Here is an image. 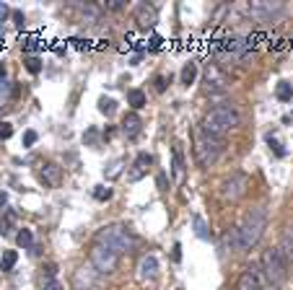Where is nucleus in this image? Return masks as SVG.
<instances>
[{
	"mask_svg": "<svg viewBox=\"0 0 293 290\" xmlns=\"http://www.w3.org/2000/svg\"><path fill=\"white\" fill-rule=\"evenodd\" d=\"M265 228H267V210L265 207H252L241 220V226H236V252H249L252 246H257Z\"/></svg>",
	"mask_w": 293,
	"mask_h": 290,
	"instance_id": "1",
	"label": "nucleus"
},
{
	"mask_svg": "<svg viewBox=\"0 0 293 290\" xmlns=\"http://www.w3.org/2000/svg\"><path fill=\"white\" fill-rule=\"evenodd\" d=\"M239 122H241V117H239V111H236L231 104H216L211 111L205 114L202 130H205L207 135L223 138L226 132H231V130L239 127Z\"/></svg>",
	"mask_w": 293,
	"mask_h": 290,
	"instance_id": "2",
	"label": "nucleus"
},
{
	"mask_svg": "<svg viewBox=\"0 0 293 290\" xmlns=\"http://www.w3.org/2000/svg\"><path fill=\"white\" fill-rule=\"evenodd\" d=\"M223 148H226L223 138L207 135L205 130H200V132L195 135V148H192V150H195V161H197V166H200V169H207V166H213V163L221 158Z\"/></svg>",
	"mask_w": 293,
	"mask_h": 290,
	"instance_id": "3",
	"label": "nucleus"
},
{
	"mask_svg": "<svg viewBox=\"0 0 293 290\" xmlns=\"http://www.w3.org/2000/svg\"><path fill=\"white\" fill-rule=\"evenodd\" d=\"M96 243L109 246L112 252H117V254H130L135 241H133L130 231L124 228L122 223H109V226L99 228V233H96Z\"/></svg>",
	"mask_w": 293,
	"mask_h": 290,
	"instance_id": "4",
	"label": "nucleus"
},
{
	"mask_svg": "<svg viewBox=\"0 0 293 290\" xmlns=\"http://www.w3.org/2000/svg\"><path fill=\"white\" fill-rule=\"evenodd\" d=\"M260 270L265 275V280L273 285V287H280L288 277V262L283 257V252L275 246V249H265L262 257H260Z\"/></svg>",
	"mask_w": 293,
	"mask_h": 290,
	"instance_id": "5",
	"label": "nucleus"
},
{
	"mask_svg": "<svg viewBox=\"0 0 293 290\" xmlns=\"http://www.w3.org/2000/svg\"><path fill=\"white\" fill-rule=\"evenodd\" d=\"M249 184H252V179H249L244 171H234V174H228L221 182V197L226 202H236V199H241L249 192Z\"/></svg>",
	"mask_w": 293,
	"mask_h": 290,
	"instance_id": "6",
	"label": "nucleus"
},
{
	"mask_svg": "<svg viewBox=\"0 0 293 290\" xmlns=\"http://www.w3.org/2000/svg\"><path fill=\"white\" fill-rule=\"evenodd\" d=\"M89 259H91V264H94V270L99 275H112L117 270V264H119V254L112 252L109 246H101V243H94Z\"/></svg>",
	"mask_w": 293,
	"mask_h": 290,
	"instance_id": "7",
	"label": "nucleus"
},
{
	"mask_svg": "<svg viewBox=\"0 0 293 290\" xmlns=\"http://www.w3.org/2000/svg\"><path fill=\"white\" fill-rule=\"evenodd\" d=\"M75 290H101V275L94 270V264H83L73 275Z\"/></svg>",
	"mask_w": 293,
	"mask_h": 290,
	"instance_id": "8",
	"label": "nucleus"
},
{
	"mask_svg": "<svg viewBox=\"0 0 293 290\" xmlns=\"http://www.w3.org/2000/svg\"><path fill=\"white\" fill-rule=\"evenodd\" d=\"M239 290H262V272L260 267H246L239 275Z\"/></svg>",
	"mask_w": 293,
	"mask_h": 290,
	"instance_id": "9",
	"label": "nucleus"
},
{
	"mask_svg": "<svg viewBox=\"0 0 293 290\" xmlns=\"http://www.w3.org/2000/svg\"><path fill=\"white\" fill-rule=\"evenodd\" d=\"M156 277H158V259L153 254H145L138 262V280L140 282H153Z\"/></svg>",
	"mask_w": 293,
	"mask_h": 290,
	"instance_id": "10",
	"label": "nucleus"
},
{
	"mask_svg": "<svg viewBox=\"0 0 293 290\" xmlns=\"http://www.w3.org/2000/svg\"><path fill=\"white\" fill-rule=\"evenodd\" d=\"M151 163H153V155H148V153H140V155L135 158V163H133L130 169H128V182H140V179L148 174Z\"/></svg>",
	"mask_w": 293,
	"mask_h": 290,
	"instance_id": "11",
	"label": "nucleus"
},
{
	"mask_svg": "<svg viewBox=\"0 0 293 290\" xmlns=\"http://www.w3.org/2000/svg\"><path fill=\"white\" fill-rule=\"evenodd\" d=\"M39 179L41 182H45V187H60V182H62V169H60V166L57 163H45V166H41V169H39Z\"/></svg>",
	"mask_w": 293,
	"mask_h": 290,
	"instance_id": "12",
	"label": "nucleus"
},
{
	"mask_svg": "<svg viewBox=\"0 0 293 290\" xmlns=\"http://www.w3.org/2000/svg\"><path fill=\"white\" fill-rule=\"evenodd\" d=\"M119 130H122V135L128 138V140H135V138L140 135V130H143V122H140L138 114H128V117L122 119Z\"/></svg>",
	"mask_w": 293,
	"mask_h": 290,
	"instance_id": "13",
	"label": "nucleus"
},
{
	"mask_svg": "<svg viewBox=\"0 0 293 290\" xmlns=\"http://www.w3.org/2000/svg\"><path fill=\"white\" fill-rule=\"evenodd\" d=\"M172 155H174V161H172V171H174V179H182V176H184V155H182V148H179V145H174Z\"/></svg>",
	"mask_w": 293,
	"mask_h": 290,
	"instance_id": "14",
	"label": "nucleus"
},
{
	"mask_svg": "<svg viewBox=\"0 0 293 290\" xmlns=\"http://www.w3.org/2000/svg\"><path fill=\"white\" fill-rule=\"evenodd\" d=\"M280 252H283V257H285V262L288 264H293V231H285V236H283V241H280Z\"/></svg>",
	"mask_w": 293,
	"mask_h": 290,
	"instance_id": "15",
	"label": "nucleus"
},
{
	"mask_svg": "<svg viewBox=\"0 0 293 290\" xmlns=\"http://www.w3.org/2000/svg\"><path fill=\"white\" fill-rule=\"evenodd\" d=\"M138 21H140L143 26H153V24H156V11H153L151 6L140 3V6H138Z\"/></svg>",
	"mask_w": 293,
	"mask_h": 290,
	"instance_id": "16",
	"label": "nucleus"
},
{
	"mask_svg": "<svg viewBox=\"0 0 293 290\" xmlns=\"http://www.w3.org/2000/svg\"><path fill=\"white\" fill-rule=\"evenodd\" d=\"M128 104L138 111V109H143L145 106V94L140 91V88H133V91H128Z\"/></svg>",
	"mask_w": 293,
	"mask_h": 290,
	"instance_id": "17",
	"label": "nucleus"
},
{
	"mask_svg": "<svg viewBox=\"0 0 293 290\" xmlns=\"http://www.w3.org/2000/svg\"><path fill=\"white\" fill-rule=\"evenodd\" d=\"M16 262H18V254L13 252V249H8V252L0 257V270H3V272H11V270L16 267Z\"/></svg>",
	"mask_w": 293,
	"mask_h": 290,
	"instance_id": "18",
	"label": "nucleus"
},
{
	"mask_svg": "<svg viewBox=\"0 0 293 290\" xmlns=\"http://www.w3.org/2000/svg\"><path fill=\"white\" fill-rule=\"evenodd\" d=\"M195 78H197V65H195V62H187V65L182 68V73H179V80L184 83V86H190Z\"/></svg>",
	"mask_w": 293,
	"mask_h": 290,
	"instance_id": "19",
	"label": "nucleus"
},
{
	"mask_svg": "<svg viewBox=\"0 0 293 290\" xmlns=\"http://www.w3.org/2000/svg\"><path fill=\"white\" fill-rule=\"evenodd\" d=\"M16 241H18L21 249H31V246H34V233H31L29 228H21V231L16 233Z\"/></svg>",
	"mask_w": 293,
	"mask_h": 290,
	"instance_id": "20",
	"label": "nucleus"
},
{
	"mask_svg": "<svg viewBox=\"0 0 293 290\" xmlns=\"http://www.w3.org/2000/svg\"><path fill=\"white\" fill-rule=\"evenodd\" d=\"M278 99L280 101H290L293 99V83H278Z\"/></svg>",
	"mask_w": 293,
	"mask_h": 290,
	"instance_id": "21",
	"label": "nucleus"
},
{
	"mask_svg": "<svg viewBox=\"0 0 293 290\" xmlns=\"http://www.w3.org/2000/svg\"><path fill=\"white\" fill-rule=\"evenodd\" d=\"M99 111L107 114V117H112V114L117 111V101H114V99H107V96L99 99Z\"/></svg>",
	"mask_w": 293,
	"mask_h": 290,
	"instance_id": "22",
	"label": "nucleus"
},
{
	"mask_svg": "<svg viewBox=\"0 0 293 290\" xmlns=\"http://www.w3.org/2000/svg\"><path fill=\"white\" fill-rule=\"evenodd\" d=\"M192 226H195V233H197L200 238H207V236H211V233H207V226H205L202 215H192Z\"/></svg>",
	"mask_w": 293,
	"mask_h": 290,
	"instance_id": "23",
	"label": "nucleus"
},
{
	"mask_svg": "<svg viewBox=\"0 0 293 290\" xmlns=\"http://www.w3.org/2000/svg\"><path fill=\"white\" fill-rule=\"evenodd\" d=\"M13 223H16V213H6V218L3 220H0V233H3V236H8L11 233V228H13Z\"/></svg>",
	"mask_w": 293,
	"mask_h": 290,
	"instance_id": "24",
	"label": "nucleus"
},
{
	"mask_svg": "<svg viewBox=\"0 0 293 290\" xmlns=\"http://www.w3.org/2000/svg\"><path fill=\"white\" fill-rule=\"evenodd\" d=\"M119 174H122V158H117V161L109 166V171H104V176H107V179H117Z\"/></svg>",
	"mask_w": 293,
	"mask_h": 290,
	"instance_id": "25",
	"label": "nucleus"
},
{
	"mask_svg": "<svg viewBox=\"0 0 293 290\" xmlns=\"http://www.w3.org/2000/svg\"><path fill=\"white\" fill-rule=\"evenodd\" d=\"M83 18H89V24H94L99 18V8L96 6H83Z\"/></svg>",
	"mask_w": 293,
	"mask_h": 290,
	"instance_id": "26",
	"label": "nucleus"
},
{
	"mask_svg": "<svg viewBox=\"0 0 293 290\" xmlns=\"http://www.w3.org/2000/svg\"><path fill=\"white\" fill-rule=\"evenodd\" d=\"M94 197H96L99 202L109 199V197H112V187H96V189H94Z\"/></svg>",
	"mask_w": 293,
	"mask_h": 290,
	"instance_id": "27",
	"label": "nucleus"
},
{
	"mask_svg": "<svg viewBox=\"0 0 293 290\" xmlns=\"http://www.w3.org/2000/svg\"><path fill=\"white\" fill-rule=\"evenodd\" d=\"M41 287H45V290H62V285H60L55 277H45V282H41Z\"/></svg>",
	"mask_w": 293,
	"mask_h": 290,
	"instance_id": "28",
	"label": "nucleus"
},
{
	"mask_svg": "<svg viewBox=\"0 0 293 290\" xmlns=\"http://www.w3.org/2000/svg\"><path fill=\"white\" fill-rule=\"evenodd\" d=\"M11 135H13V127L8 122H0V140H8Z\"/></svg>",
	"mask_w": 293,
	"mask_h": 290,
	"instance_id": "29",
	"label": "nucleus"
},
{
	"mask_svg": "<svg viewBox=\"0 0 293 290\" xmlns=\"http://www.w3.org/2000/svg\"><path fill=\"white\" fill-rule=\"evenodd\" d=\"M26 70L36 75V73L41 70V65H39V60H36V57H29V60H26Z\"/></svg>",
	"mask_w": 293,
	"mask_h": 290,
	"instance_id": "30",
	"label": "nucleus"
},
{
	"mask_svg": "<svg viewBox=\"0 0 293 290\" xmlns=\"http://www.w3.org/2000/svg\"><path fill=\"white\" fill-rule=\"evenodd\" d=\"M36 138H39V135H36L34 130H26V132H24V145H26V148H31V145L36 143Z\"/></svg>",
	"mask_w": 293,
	"mask_h": 290,
	"instance_id": "31",
	"label": "nucleus"
},
{
	"mask_svg": "<svg viewBox=\"0 0 293 290\" xmlns=\"http://www.w3.org/2000/svg\"><path fill=\"white\" fill-rule=\"evenodd\" d=\"M267 143H270V150H275V155H278V158H283V155H285V150H283V148H280L273 138H267Z\"/></svg>",
	"mask_w": 293,
	"mask_h": 290,
	"instance_id": "32",
	"label": "nucleus"
},
{
	"mask_svg": "<svg viewBox=\"0 0 293 290\" xmlns=\"http://www.w3.org/2000/svg\"><path fill=\"white\" fill-rule=\"evenodd\" d=\"M96 138H99L96 130H89V135H83V140H86L89 145H94V148H96Z\"/></svg>",
	"mask_w": 293,
	"mask_h": 290,
	"instance_id": "33",
	"label": "nucleus"
},
{
	"mask_svg": "<svg viewBox=\"0 0 293 290\" xmlns=\"http://www.w3.org/2000/svg\"><path fill=\"white\" fill-rule=\"evenodd\" d=\"M24 50H26V52H36V50H39V41H36V39H29L26 44H24Z\"/></svg>",
	"mask_w": 293,
	"mask_h": 290,
	"instance_id": "34",
	"label": "nucleus"
},
{
	"mask_svg": "<svg viewBox=\"0 0 293 290\" xmlns=\"http://www.w3.org/2000/svg\"><path fill=\"white\" fill-rule=\"evenodd\" d=\"M104 8H109V11H122L124 3H117V0H112V3H104Z\"/></svg>",
	"mask_w": 293,
	"mask_h": 290,
	"instance_id": "35",
	"label": "nucleus"
},
{
	"mask_svg": "<svg viewBox=\"0 0 293 290\" xmlns=\"http://www.w3.org/2000/svg\"><path fill=\"white\" fill-rule=\"evenodd\" d=\"M13 21H16L18 29H24V13H21V11H13Z\"/></svg>",
	"mask_w": 293,
	"mask_h": 290,
	"instance_id": "36",
	"label": "nucleus"
},
{
	"mask_svg": "<svg viewBox=\"0 0 293 290\" xmlns=\"http://www.w3.org/2000/svg\"><path fill=\"white\" fill-rule=\"evenodd\" d=\"M11 16V8L6 6V3H0V21H3V18H8Z\"/></svg>",
	"mask_w": 293,
	"mask_h": 290,
	"instance_id": "37",
	"label": "nucleus"
},
{
	"mask_svg": "<svg viewBox=\"0 0 293 290\" xmlns=\"http://www.w3.org/2000/svg\"><path fill=\"white\" fill-rule=\"evenodd\" d=\"M158 189H161V192L169 189V187H166V174H158Z\"/></svg>",
	"mask_w": 293,
	"mask_h": 290,
	"instance_id": "38",
	"label": "nucleus"
},
{
	"mask_svg": "<svg viewBox=\"0 0 293 290\" xmlns=\"http://www.w3.org/2000/svg\"><path fill=\"white\" fill-rule=\"evenodd\" d=\"M8 91H11V86L6 80H0V96H8Z\"/></svg>",
	"mask_w": 293,
	"mask_h": 290,
	"instance_id": "39",
	"label": "nucleus"
},
{
	"mask_svg": "<svg viewBox=\"0 0 293 290\" xmlns=\"http://www.w3.org/2000/svg\"><path fill=\"white\" fill-rule=\"evenodd\" d=\"M6 205H8V194L0 192V210H6Z\"/></svg>",
	"mask_w": 293,
	"mask_h": 290,
	"instance_id": "40",
	"label": "nucleus"
},
{
	"mask_svg": "<svg viewBox=\"0 0 293 290\" xmlns=\"http://www.w3.org/2000/svg\"><path fill=\"white\" fill-rule=\"evenodd\" d=\"M163 88H166V80L158 75V78H156V91H163Z\"/></svg>",
	"mask_w": 293,
	"mask_h": 290,
	"instance_id": "41",
	"label": "nucleus"
},
{
	"mask_svg": "<svg viewBox=\"0 0 293 290\" xmlns=\"http://www.w3.org/2000/svg\"><path fill=\"white\" fill-rule=\"evenodd\" d=\"M179 249H182V246L177 243V246H174V254H172V257H174V262H179V259H182V252H179Z\"/></svg>",
	"mask_w": 293,
	"mask_h": 290,
	"instance_id": "42",
	"label": "nucleus"
},
{
	"mask_svg": "<svg viewBox=\"0 0 293 290\" xmlns=\"http://www.w3.org/2000/svg\"><path fill=\"white\" fill-rule=\"evenodd\" d=\"M6 78V65H3V60H0V80Z\"/></svg>",
	"mask_w": 293,
	"mask_h": 290,
	"instance_id": "43",
	"label": "nucleus"
},
{
	"mask_svg": "<svg viewBox=\"0 0 293 290\" xmlns=\"http://www.w3.org/2000/svg\"><path fill=\"white\" fill-rule=\"evenodd\" d=\"M0 36H3V24H0Z\"/></svg>",
	"mask_w": 293,
	"mask_h": 290,
	"instance_id": "44",
	"label": "nucleus"
},
{
	"mask_svg": "<svg viewBox=\"0 0 293 290\" xmlns=\"http://www.w3.org/2000/svg\"><path fill=\"white\" fill-rule=\"evenodd\" d=\"M0 114H3V106H0Z\"/></svg>",
	"mask_w": 293,
	"mask_h": 290,
	"instance_id": "45",
	"label": "nucleus"
}]
</instances>
